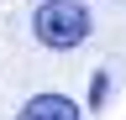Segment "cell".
I'll use <instances>...</instances> for the list:
<instances>
[{
    "instance_id": "cell-2",
    "label": "cell",
    "mask_w": 126,
    "mask_h": 120,
    "mask_svg": "<svg viewBox=\"0 0 126 120\" xmlns=\"http://www.w3.org/2000/svg\"><path fill=\"white\" fill-rule=\"evenodd\" d=\"M16 120H79V104L68 94H32Z\"/></svg>"
},
{
    "instance_id": "cell-1",
    "label": "cell",
    "mask_w": 126,
    "mask_h": 120,
    "mask_svg": "<svg viewBox=\"0 0 126 120\" xmlns=\"http://www.w3.org/2000/svg\"><path fill=\"white\" fill-rule=\"evenodd\" d=\"M32 32H37L42 47L68 52V47H79V42L89 37V11L79 5V0H42L37 16H32Z\"/></svg>"
}]
</instances>
